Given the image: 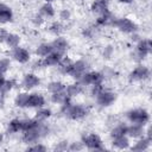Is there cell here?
Instances as JSON below:
<instances>
[{
  "label": "cell",
  "instance_id": "cell-26",
  "mask_svg": "<svg viewBox=\"0 0 152 152\" xmlns=\"http://www.w3.org/2000/svg\"><path fill=\"white\" fill-rule=\"evenodd\" d=\"M27 99H28V94L27 93H19L14 99V104L17 107H19V108H24V107H26Z\"/></svg>",
  "mask_w": 152,
  "mask_h": 152
},
{
  "label": "cell",
  "instance_id": "cell-35",
  "mask_svg": "<svg viewBox=\"0 0 152 152\" xmlns=\"http://www.w3.org/2000/svg\"><path fill=\"white\" fill-rule=\"evenodd\" d=\"M70 17H71V13H70V11L66 10V8L62 10V11L59 12V19H62V20H69Z\"/></svg>",
  "mask_w": 152,
  "mask_h": 152
},
{
  "label": "cell",
  "instance_id": "cell-23",
  "mask_svg": "<svg viewBox=\"0 0 152 152\" xmlns=\"http://www.w3.org/2000/svg\"><path fill=\"white\" fill-rule=\"evenodd\" d=\"M150 141H151L150 138H141L134 144V146L131 147V150L132 151H146L150 146Z\"/></svg>",
  "mask_w": 152,
  "mask_h": 152
},
{
  "label": "cell",
  "instance_id": "cell-7",
  "mask_svg": "<svg viewBox=\"0 0 152 152\" xmlns=\"http://www.w3.org/2000/svg\"><path fill=\"white\" fill-rule=\"evenodd\" d=\"M150 69L145 65H138L135 66L131 74H129V80L131 81H145L150 77Z\"/></svg>",
  "mask_w": 152,
  "mask_h": 152
},
{
  "label": "cell",
  "instance_id": "cell-9",
  "mask_svg": "<svg viewBox=\"0 0 152 152\" xmlns=\"http://www.w3.org/2000/svg\"><path fill=\"white\" fill-rule=\"evenodd\" d=\"M44 104H45V97L42 94H39V93L28 94L26 107H28V108H40V107H44Z\"/></svg>",
  "mask_w": 152,
  "mask_h": 152
},
{
  "label": "cell",
  "instance_id": "cell-30",
  "mask_svg": "<svg viewBox=\"0 0 152 152\" xmlns=\"http://www.w3.org/2000/svg\"><path fill=\"white\" fill-rule=\"evenodd\" d=\"M66 97H68V96H66L65 91L53 93V94H51V101H52L53 103H63L64 100H65Z\"/></svg>",
  "mask_w": 152,
  "mask_h": 152
},
{
  "label": "cell",
  "instance_id": "cell-34",
  "mask_svg": "<svg viewBox=\"0 0 152 152\" xmlns=\"http://www.w3.org/2000/svg\"><path fill=\"white\" fill-rule=\"evenodd\" d=\"M68 147H69L68 141H66V140H63V141H59V142L56 145L55 150H56V151H65V150H68Z\"/></svg>",
  "mask_w": 152,
  "mask_h": 152
},
{
  "label": "cell",
  "instance_id": "cell-44",
  "mask_svg": "<svg viewBox=\"0 0 152 152\" xmlns=\"http://www.w3.org/2000/svg\"><path fill=\"white\" fill-rule=\"evenodd\" d=\"M46 2H51V1H53V0H45Z\"/></svg>",
  "mask_w": 152,
  "mask_h": 152
},
{
  "label": "cell",
  "instance_id": "cell-18",
  "mask_svg": "<svg viewBox=\"0 0 152 152\" xmlns=\"http://www.w3.org/2000/svg\"><path fill=\"white\" fill-rule=\"evenodd\" d=\"M113 146L119 148V150H125L129 147V140L126 135H121V137H116L113 138Z\"/></svg>",
  "mask_w": 152,
  "mask_h": 152
},
{
  "label": "cell",
  "instance_id": "cell-27",
  "mask_svg": "<svg viewBox=\"0 0 152 152\" xmlns=\"http://www.w3.org/2000/svg\"><path fill=\"white\" fill-rule=\"evenodd\" d=\"M50 116H51V109L40 107V108H38V110H37L34 118H36L37 120H39V121H44V120H46V119L50 118Z\"/></svg>",
  "mask_w": 152,
  "mask_h": 152
},
{
  "label": "cell",
  "instance_id": "cell-36",
  "mask_svg": "<svg viewBox=\"0 0 152 152\" xmlns=\"http://www.w3.org/2000/svg\"><path fill=\"white\" fill-rule=\"evenodd\" d=\"M102 90H103L102 84H94V86H91V95H93V96L99 95Z\"/></svg>",
  "mask_w": 152,
  "mask_h": 152
},
{
  "label": "cell",
  "instance_id": "cell-11",
  "mask_svg": "<svg viewBox=\"0 0 152 152\" xmlns=\"http://www.w3.org/2000/svg\"><path fill=\"white\" fill-rule=\"evenodd\" d=\"M12 57L18 62V63H27L30 61V52L25 49V48H20V46H17L13 49L12 51Z\"/></svg>",
  "mask_w": 152,
  "mask_h": 152
},
{
  "label": "cell",
  "instance_id": "cell-13",
  "mask_svg": "<svg viewBox=\"0 0 152 152\" xmlns=\"http://www.w3.org/2000/svg\"><path fill=\"white\" fill-rule=\"evenodd\" d=\"M39 83H40V80H39V77H38L36 74L28 72V74H25V75H24V78H23V87H24L25 89L30 90V89H32V88H34V87H38Z\"/></svg>",
  "mask_w": 152,
  "mask_h": 152
},
{
  "label": "cell",
  "instance_id": "cell-4",
  "mask_svg": "<svg viewBox=\"0 0 152 152\" xmlns=\"http://www.w3.org/2000/svg\"><path fill=\"white\" fill-rule=\"evenodd\" d=\"M82 144H83V146H86L87 148H89L91 151H102V150H104L102 139L95 133L83 135L82 137Z\"/></svg>",
  "mask_w": 152,
  "mask_h": 152
},
{
  "label": "cell",
  "instance_id": "cell-43",
  "mask_svg": "<svg viewBox=\"0 0 152 152\" xmlns=\"http://www.w3.org/2000/svg\"><path fill=\"white\" fill-rule=\"evenodd\" d=\"M2 140H4V135H2L1 133H0V144L2 142Z\"/></svg>",
  "mask_w": 152,
  "mask_h": 152
},
{
  "label": "cell",
  "instance_id": "cell-8",
  "mask_svg": "<svg viewBox=\"0 0 152 152\" xmlns=\"http://www.w3.org/2000/svg\"><path fill=\"white\" fill-rule=\"evenodd\" d=\"M95 97H96V102L102 107H108L116 100V95L113 91L104 90V89L99 95H96Z\"/></svg>",
  "mask_w": 152,
  "mask_h": 152
},
{
  "label": "cell",
  "instance_id": "cell-29",
  "mask_svg": "<svg viewBox=\"0 0 152 152\" xmlns=\"http://www.w3.org/2000/svg\"><path fill=\"white\" fill-rule=\"evenodd\" d=\"M21 131V120L19 119H13L8 124V132L10 133H17Z\"/></svg>",
  "mask_w": 152,
  "mask_h": 152
},
{
  "label": "cell",
  "instance_id": "cell-22",
  "mask_svg": "<svg viewBox=\"0 0 152 152\" xmlns=\"http://www.w3.org/2000/svg\"><path fill=\"white\" fill-rule=\"evenodd\" d=\"M40 122H42V121L37 120L36 118H34V119H25V120H21V131L25 132V131L36 128V127L39 126Z\"/></svg>",
  "mask_w": 152,
  "mask_h": 152
},
{
  "label": "cell",
  "instance_id": "cell-24",
  "mask_svg": "<svg viewBox=\"0 0 152 152\" xmlns=\"http://www.w3.org/2000/svg\"><path fill=\"white\" fill-rule=\"evenodd\" d=\"M5 43L7 44V46L14 49L17 46H19V43H20V37L15 33H7L6 36V39H5Z\"/></svg>",
  "mask_w": 152,
  "mask_h": 152
},
{
  "label": "cell",
  "instance_id": "cell-10",
  "mask_svg": "<svg viewBox=\"0 0 152 152\" xmlns=\"http://www.w3.org/2000/svg\"><path fill=\"white\" fill-rule=\"evenodd\" d=\"M152 44L150 39H140L137 44V53L140 58H145L147 55L151 53Z\"/></svg>",
  "mask_w": 152,
  "mask_h": 152
},
{
  "label": "cell",
  "instance_id": "cell-3",
  "mask_svg": "<svg viewBox=\"0 0 152 152\" xmlns=\"http://www.w3.org/2000/svg\"><path fill=\"white\" fill-rule=\"evenodd\" d=\"M104 80V75L100 71H91V72H84L80 80L78 83L82 86H94V84H102Z\"/></svg>",
  "mask_w": 152,
  "mask_h": 152
},
{
  "label": "cell",
  "instance_id": "cell-41",
  "mask_svg": "<svg viewBox=\"0 0 152 152\" xmlns=\"http://www.w3.org/2000/svg\"><path fill=\"white\" fill-rule=\"evenodd\" d=\"M6 80H5V76H4V74H0V86H2V83L5 82Z\"/></svg>",
  "mask_w": 152,
  "mask_h": 152
},
{
  "label": "cell",
  "instance_id": "cell-37",
  "mask_svg": "<svg viewBox=\"0 0 152 152\" xmlns=\"http://www.w3.org/2000/svg\"><path fill=\"white\" fill-rule=\"evenodd\" d=\"M70 151H78L83 148V144L82 142H71V145L68 147Z\"/></svg>",
  "mask_w": 152,
  "mask_h": 152
},
{
  "label": "cell",
  "instance_id": "cell-14",
  "mask_svg": "<svg viewBox=\"0 0 152 152\" xmlns=\"http://www.w3.org/2000/svg\"><path fill=\"white\" fill-rule=\"evenodd\" d=\"M126 135H128L129 138H140L141 135H144V127L141 125L132 124L131 126H127Z\"/></svg>",
  "mask_w": 152,
  "mask_h": 152
},
{
  "label": "cell",
  "instance_id": "cell-15",
  "mask_svg": "<svg viewBox=\"0 0 152 152\" xmlns=\"http://www.w3.org/2000/svg\"><path fill=\"white\" fill-rule=\"evenodd\" d=\"M12 18H13L12 10L7 5L0 2V23H4V24L10 23L12 20Z\"/></svg>",
  "mask_w": 152,
  "mask_h": 152
},
{
  "label": "cell",
  "instance_id": "cell-28",
  "mask_svg": "<svg viewBox=\"0 0 152 152\" xmlns=\"http://www.w3.org/2000/svg\"><path fill=\"white\" fill-rule=\"evenodd\" d=\"M126 129H127V126H126V125H122V124H120V125L115 126V127L112 129V132H110V135H112V138H116V137L126 135Z\"/></svg>",
  "mask_w": 152,
  "mask_h": 152
},
{
  "label": "cell",
  "instance_id": "cell-39",
  "mask_svg": "<svg viewBox=\"0 0 152 152\" xmlns=\"http://www.w3.org/2000/svg\"><path fill=\"white\" fill-rule=\"evenodd\" d=\"M113 48L109 45V46H107L106 49H104V51H103V56L106 57V58H109L110 56H112V53H113Z\"/></svg>",
  "mask_w": 152,
  "mask_h": 152
},
{
  "label": "cell",
  "instance_id": "cell-19",
  "mask_svg": "<svg viewBox=\"0 0 152 152\" xmlns=\"http://www.w3.org/2000/svg\"><path fill=\"white\" fill-rule=\"evenodd\" d=\"M53 51V49H52V45H51V43H43V44H40L37 49H36V55L37 56H39V57H42V58H44L45 56H48L49 53H51Z\"/></svg>",
  "mask_w": 152,
  "mask_h": 152
},
{
  "label": "cell",
  "instance_id": "cell-31",
  "mask_svg": "<svg viewBox=\"0 0 152 152\" xmlns=\"http://www.w3.org/2000/svg\"><path fill=\"white\" fill-rule=\"evenodd\" d=\"M13 86H14V82L13 81H5L4 83H2V86H0V91L2 93V94H6V93H8L12 88H13Z\"/></svg>",
  "mask_w": 152,
  "mask_h": 152
},
{
  "label": "cell",
  "instance_id": "cell-38",
  "mask_svg": "<svg viewBox=\"0 0 152 152\" xmlns=\"http://www.w3.org/2000/svg\"><path fill=\"white\" fill-rule=\"evenodd\" d=\"M28 150H30V151H42V152H44V151H46V147H45L44 145L36 144V145H33V146H30Z\"/></svg>",
  "mask_w": 152,
  "mask_h": 152
},
{
  "label": "cell",
  "instance_id": "cell-5",
  "mask_svg": "<svg viewBox=\"0 0 152 152\" xmlns=\"http://www.w3.org/2000/svg\"><path fill=\"white\" fill-rule=\"evenodd\" d=\"M118 30H120L124 33H135L138 30V26L134 21H132L128 18H119V19H114L113 24Z\"/></svg>",
  "mask_w": 152,
  "mask_h": 152
},
{
  "label": "cell",
  "instance_id": "cell-12",
  "mask_svg": "<svg viewBox=\"0 0 152 152\" xmlns=\"http://www.w3.org/2000/svg\"><path fill=\"white\" fill-rule=\"evenodd\" d=\"M63 58V55L62 53H58L56 51H52L51 53H49L48 56H45L43 59H42V64L43 66H55V65H58L59 62L62 61Z\"/></svg>",
  "mask_w": 152,
  "mask_h": 152
},
{
  "label": "cell",
  "instance_id": "cell-1",
  "mask_svg": "<svg viewBox=\"0 0 152 152\" xmlns=\"http://www.w3.org/2000/svg\"><path fill=\"white\" fill-rule=\"evenodd\" d=\"M69 99L70 97H66L62 103V112L65 114V116L71 120H80L84 118L88 114V109L81 104H71Z\"/></svg>",
  "mask_w": 152,
  "mask_h": 152
},
{
  "label": "cell",
  "instance_id": "cell-21",
  "mask_svg": "<svg viewBox=\"0 0 152 152\" xmlns=\"http://www.w3.org/2000/svg\"><path fill=\"white\" fill-rule=\"evenodd\" d=\"M65 84L61 81H52L48 84V90L53 94V93H61V91H65Z\"/></svg>",
  "mask_w": 152,
  "mask_h": 152
},
{
  "label": "cell",
  "instance_id": "cell-33",
  "mask_svg": "<svg viewBox=\"0 0 152 152\" xmlns=\"http://www.w3.org/2000/svg\"><path fill=\"white\" fill-rule=\"evenodd\" d=\"M50 31L53 33V34H59L62 31H63V25L61 23H53L51 26H50Z\"/></svg>",
  "mask_w": 152,
  "mask_h": 152
},
{
  "label": "cell",
  "instance_id": "cell-17",
  "mask_svg": "<svg viewBox=\"0 0 152 152\" xmlns=\"http://www.w3.org/2000/svg\"><path fill=\"white\" fill-rule=\"evenodd\" d=\"M91 11L97 14H102L108 11V0H95L91 4Z\"/></svg>",
  "mask_w": 152,
  "mask_h": 152
},
{
  "label": "cell",
  "instance_id": "cell-25",
  "mask_svg": "<svg viewBox=\"0 0 152 152\" xmlns=\"http://www.w3.org/2000/svg\"><path fill=\"white\" fill-rule=\"evenodd\" d=\"M39 12H40V15L46 17V18H52V17L55 15V13H56L53 6H52L50 2H45L44 5H42Z\"/></svg>",
  "mask_w": 152,
  "mask_h": 152
},
{
  "label": "cell",
  "instance_id": "cell-42",
  "mask_svg": "<svg viewBox=\"0 0 152 152\" xmlns=\"http://www.w3.org/2000/svg\"><path fill=\"white\" fill-rule=\"evenodd\" d=\"M120 2H122V4H131L133 0H119Z\"/></svg>",
  "mask_w": 152,
  "mask_h": 152
},
{
  "label": "cell",
  "instance_id": "cell-2",
  "mask_svg": "<svg viewBox=\"0 0 152 152\" xmlns=\"http://www.w3.org/2000/svg\"><path fill=\"white\" fill-rule=\"evenodd\" d=\"M127 119L132 122V124H137V125H146L150 120V114L146 109L144 108H135V109H131L127 112Z\"/></svg>",
  "mask_w": 152,
  "mask_h": 152
},
{
  "label": "cell",
  "instance_id": "cell-32",
  "mask_svg": "<svg viewBox=\"0 0 152 152\" xmlns=\"http://www.w3.org/2000/svg\"><path fill=\"white\" fill-rule=\"evenodd\" d=\"M11 62L8 58H1L0 59V74H5L10 69Z\"/></svg>",
  "mask_w": 152,
  "mask_h": 152
},
{
  "label": "cell",
  "instance_id": "cell-40",
  "mask_svg": "<svg viewBox=\"0 0 152 152\" xmlns=\"http://www.w3.org/2000/svg\"><path fill=\"white\" fill-rule=\"evenodd\" d=\"M43 21H44V19H43V17H42L40 14H37V15L33 17V23H34L36 25H40Z\"/></svg>",
  "mask_w": 152,
  "mask_h": 152
},
{
  "label": "cell",
  "instance_id": "cell-20",
  "mask_svg": "<svg viewBox=\"0 0 152 152\" xmlns=\"http://www.w3.org/2000/svg\"><path fill=\"white\" fill-rule=\"evenodd\" d=\"M81 93H82V84H80V83H72V84H69L65 87V94L68 97L76 96Z\"/></svg>",
  "mask_w": 152,
  "mask_h": 152
},
{
  "label": "cell",
  "instance_id": "cell-16",
  "mask_svg": "<svg viewBox=\"0 0 152 152\" xmlns=\"http://www.w3.org/2000/svg\"><path fill=\"white\" fill-rule=\"evenodd\" d=\"M51 45H52L53 51H56V52H58V53H62V55H63V53L66 51V49H68V42H66L63 37L56 38V39L51 43Z\"/></svg>",
  "mask_w": 152,
  "mask_h": 152
},
{
  "label": "cell",
  "instance_id": "cell-6",
  "mask_svg": "<svg viewBox=\"0 0 152 152\" xmlns=\"http://www.w3.org/2000/svg\"><path fill=\"white\" fill-rule=\"evenodd\" d=\"M87 69H88V63L86 61H83V59H78L76 62H72L68 75H70L71 77H74L76 80H80V77L84 72H87Z\"/></svg>",
  "mask_w": 152,
  "mask_h": 152
}]
</instances>
